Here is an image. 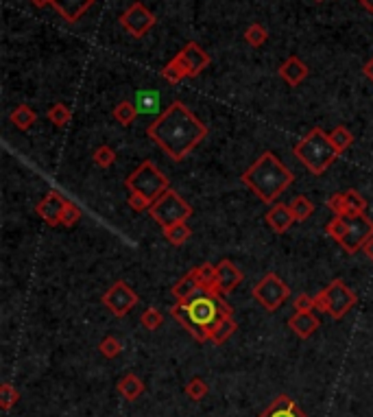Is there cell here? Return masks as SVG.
Masks as SVG:
<instances>
[{
    "label": "cell",
    "instance_id": "cell-28",
    "mask_svg": "<svg viewBox=\"0 0 373 417\" xmlns=\"http://www.w3.org/2000/svg\"><path fill=\"white\" fill-rule=\"evenodd\" d=\"M190 236H192V230L188 228V223H177V225H173V228H166L164 230V238L171 245H175V247L184 245Z\"/></svg>",
    "mask_w": 373,
    "mask_h": 417
},
{
    "label": "cell",
    "instance_id": "cell-44",
    "mask_svg": "<svg viewBox=\"0 0 373 417\" xmlns=\"http://www.w3.org/2000/svg\"><path fill=\"white\" fill-rule=\"evenodd\" d=\"M358 3H360V7H363V9H367L369 14H373V0H358Z\"/></svg>",
    "mask_w": 373,
    "mask_h": 417
},
{
    "label": "cell",
    "instance_id": "cell-17",
    "mask_svg": "<svg viewBox=\"0 0 373 417\" xmlns=\"http://www.w3.org/2000/svg\"><path fill=\"white\" fill-rule=\"evenodd\" d=\"M288 328L299 339H310L321 328V321L315 313H295L288 319Z\"/></svg>",
    "mask_w": 373,
    "mask_h": 417
},
{
    "label": "cell",
    "instance_id": "cell-37",
    "mask_svg": "<svg viewBox=\"0 0 373 417\" xmlns=\"http://www.w3.org/2000/svg\"><path fill=\"white\" fill-rule=\"evenodd\" d=\"M140 324H142V328H147V330H158L164 324V315L158 311V308H147V311H144L142 317H140Z\"/></svg>",
    "mask_w": 373,
    "mask_h": 417
},
{
    "label": "cell",
    "instance_id": "cell-33",
    "mask_svg": "<svg viewBox=\"0 0 373 417\" xmlns=\"http://www.w3.org/2000/svg\"><path fill=\"white\" fill-rule=\"evenodd\" d=\"M18 402H20V391L14 385L5 383L0 387V407H3V411H9L11 407H16Z\"/></svg>",
    "mask_w": 373,
    "mask_h": 417
},
{
    "label": "cell",
    "instance_id": "cell-8",
    "mask_svg": "<svg viewBox=\"0 0 373 417\" xmlns=\"http://www.w3.org/2000/svg\"><path fill=\"white\" fill-rule=\"evenodd\" d=\"M315 300L319 313H326L332 319L341 321L358 304V295L341 278H336L321 293L315 295Z\"/></svg>",
    "mask_w": 373,
    "mask_h": 417
},
{
    "label": "cell",
    "instance_id": "cell-26",
    "mask_svg": "<svg viewBox=\"0 0 373 417\" xmlns=\"http://www.w3.org/2000/svg\"><path fill=\"white\" fill-rule=\"evenodd\" d=\"M288 206H291V210H293V214H295V221H297V223L308 221V219L312 217V212H315V206H312V201H310L308 197H304V195H297Z\"/></svg>",
    "mask_w": 373,
    "mask_h": 417
},
{
    "label": "cell",
    "instance_id": "cell-24",
    "mask_svg": "<svg viewBox=\"0 0 373 417\" xmlns=\"http://www.w3.org/2000/svg\"><path fill=\"white\" fill-rule=\"evenodd\" d=\"M160 107V94L155 90H142L136 94V110L138 114H153Z\"/></svg>",
    "mask_w": 373,
    "mask_h": 417
},
{
    "label": "cell",
    "instance_id": "cell-30",
    "mask_svg": "<svg viewBox=\"0 0 373 417\" xmlns=\"http://www.w3.org/2000/svg\"><path fill=\"white\" fill-rule=\"evenodd\" d=\"M46 118L51 121L55 127H66L70 123V118H72V112H70V107L66 103H55L51 110H48Z\"/></svg>",
    "mask_w": 373,
    "mask_h": 417
},
{
    "label": "cell",
    "instance_id": "cell-15",
    "mask_svg": "<svg viewBox=\"0 0 373 417\" xmlns=\"http://www.w3.org/2000/svg\"><path fill=\"white\" fill-rule=\"evenodd\" d=\"M94 3L96 0H53V9L66 22L75 25V22H79L83 18V14H86L88 9L94 7Z\"/></svg>",
    "mask_w": 373,
    "mask_h": 417
},
{
    "label": "cell",
    "instance_id": "cell-42",
    "mask_svg": "<svg viewBox=\"0 0 373 417\" xmlns=\"http://www.w3.org/2000/svg\"><path fill=\"white\" fill-rule=\"evenodd\" d=\"M363 73H365V77L373 83V57L369 59V62L365 64V68H363Z\"/></svg>",
    "mask_w": 373,
    "mask_h": 417
},
{
    "label": "cell",
    "instance_id": "cell-40",
    "mask_svg": "<svg viewBox=\"0 0 373 417\" xmlns=\"http://www.w3.org/2000/svg\"><path fill=\"white\" fill-rule=\"evenodd\" d=\"M127 204H129L131 210H136V212H144V210L151 208V204H149L147 199L140 197V195H131V193H129V201H127Z\"/></svg>",
    "mask_w": 373,
    "mask_h": 417
},
{
    "label": "cell",
    "instance_id": "cell-29",
    "mask_svg": "<svg viewBox=\"0 0 373 417\" xmlns=\"http://www.w3.org/2000/svg\"><path fill=\"white\" fill-rule=\"evenodd\" d=\"M269 40V31L267 27H262L260 22H254V25H249L247 31H245V42L249 46H254V49H260L262 44H267Z\"/></svg>",
    "mask_w": 373,
    "mask_h": 417
},
{
    "label": "cell",
    "instance_id": "cell-3",
    "mask_svg": "<svg viewBox=\"0 0 373 417\" xmlns=\"http://www.w3.org/2000/svg\"><path fill=\"white\" fill-rule=\"evenodd\" d=\"M240 182H243L262 204L273 206L284 190L295 182V175L273 151H264L262 156L240 175Z\"/></svg>",
    "mask_w": 373,
    "mask_h": 417
},
{
    "label": "cell",
    "instance_id": "cell-39",
    "mask_svg": "<svg viewBox=\"0 0 373 417\" xmlns=\"http://www.w3.org/2000/svg\"><path fill=\"white\" fill-rule=\"evenodd\" d=\"M328 208L334 212V217H350L352 210L350 206H347V201L343 197V193H336L328 199Z\"/></svg>",
    "mask_w": 373,
    "mask_h": 417
},
{
    "label": "cell",
    "instance_id": "cell-35",
    "mask_svg": "<svg viewBox=\"0 0 373 417\" xmlns=\"http://www.w3.org/2000/svg\"><path fill=\"white\" fill-rule=\"evenodd\" d=\"M81 214L83 212L75 201H68L62 212V219H59V225H62V228H72V225H77L81 221Z\"/></svg>",
    "mask_w": 373,
    "mask_h": 417
},
{
    "label": "cell",
    "instance_id": "cell-25",
    "mask_svg": "<svg viewBox=\"0 0 373 417\" xmlns=\"http://www.w3.org/2000/svg\"><path fill=\"white\" fill-rule=\"evenodd\" d=\"M136 118H138L136 103H131V101H123V103H118V105L114 107V121H116L118 125L129 127V125H134Z\"/></svg>",
    "mask_w": 373,
    "mask_h": 417
},
{
    "label": "cell",
    "instance_id": "cell-12",
    "mask_svg": "<svg viewBox=\"0 0 373 417\" xmlns=\"http://www.w3.org/2000/svg\"><path fill=\"white\" fill-rule=\"evenodd\" d=\"M120 27L134 38H144L155 27V16L147 5H142L138 0V3H131L125 14L120 16Z\"/></svg>",
    "mask_w": 373,
    "mask_h": 417
},
{
    "label": "cell",
    "instance_id": "cell-20",
    "mask_svg": "<svg viewBox=\"0 0 373 417\" xmlns=\"http://www.w3.org/2000/svg\"><path fill=\"white\" fill-rule=\"evenodd\" d=\"M118 393L127 402H136L144 393V383L136 374H125L123 378L118 380Z\"/></svg>",
    "mask_w": 373,
    "mask_h": 417
},
{
    "label": "cell",
    "instance_id": "cell-4",
    "mask_svg": "<svg viewBox=\"0 0 373 417\" xmlns=\"http://www.w3.org/2000/svg\"><path fill=\"white\" fill-rule=\"evenodd\" d=\"M293 153L312 175H323L341 156V153L334 149L330 134H326L321 127L310 129L293 147Z\"/></svg>",
    "mask_w": 373,
    "mask_h": 417
},
{
    "label": "cell",
    "instance_id": "cell-45",
    "mask_svg": "<svg viewBox=\"0 0 373 417\" xmlns=\"http://www.w3.org/2000/svg\"><path fill=\"white\" fill-rule=\"evenodd\" d=\"M315 3H323V0H315Z\"/></svg>",
    "mask_w": 373,
    "mask_h": 417
},
{
    "label": "cell",
    "instance_id": "cell-5",
    "mask_svg": "<svg viewBox=\"0 0 373 417\" xmlns=\"http://www.w3.org/2000/svg\"><path fill=\"white\" fill-rule=\"evenodd\" d=\"M328 236H332L347 254L363 252L365 243L373 236V221L367 214H350V217H334L326 225Z\"/></svg>",
    "mask_w": 373,
    "mask_h": 417
},
{
    "label": "cell",
    "instance_id": "cell-1",
    "mask_svg": "<svg viewBox=\"0 0 373 417\" xmlns=\"http://www.w3.org/2000/svg\"><path fill=\"white\" fill-rule=\"evenodd\" d=\"M147 136L173 162H184L208 138V127L182 101H173L147 127Z\"/></svg>",
    "mask_w": 373,
    "mask_h": 417
},
{
    "label": "cell",
    "instance_id": "cell-23",
    "mask_svg": "<svg viewBox=\"0 0 373 417\" xmlns=\"http://www.w3.org/2000/svg\"><path fill=\"white\" fill-rule=\"evenodd\" d=\"M236 330H238V324L234 321V317H223L219 324L214 326V330L210 332V341L214 345H223L225 341H230L234 337Z\"/></svg>",
    "mask_w": 373,
    "mask_h": 417
},
{
    "label": "cell",
    "instance_id": "cell-19",
    "mask_svg": "<svg viewBox=\"0 0 373 417\" xmlns=\"http://www.w3.org/2000/svg\"><path fill=\"white\" fill-rule=\"evenodd\" d=\"M258 417H308V415L297 407V404L293 402V398L278 396L269 404V409L264 413H260Z\"/></svg>",
    "mask_w": 373,
    "mask_h": 417
},
{
    "label": "cell",
    "instance_id": "cell-41",
    "mask_svg": "<svg viewBox=\"0 0 373 417\" xmlns=\"http://www.w3.org/2000/svg\"><path fill=\"white\" fill-rule=\"evenodd\" d=\"M363 252H365V256L373 262V236L369 238V241L365 243V247H363Z\"/></svg>",
    "mask_w": 373,
    "mask_h": 417
},
{
    "label": "cell",
    "instance_id": "cell-36",
    "mask_svg": "<svg viewBox=\"0 0 373 417\" xmlns=\"http://www.w3.org/2000/svg\"><path fill=\"white\" fill-rule=\"evenodd\" d=\"M99 352L105 356V359H116V356L123 352V343H120L114 335H110L99 343Z\"/></svg>",
    "mask_w": 373,
    "mask_h": 417
},
{
    "label": "cell",
    "instance_id": "cell-34",
    "mask_svg": "<svg viewBox=\"0 0 373 417\" xmlns=\"http://www.w3.org/2000/svg\"><path fill=\"white\" fill-rule=\"evenodd\" d=\"M92 158H94L96 166H101V169H110V166H114V162H116V151L110 145H101L94 151Z\"/></svg>",
    "mask_w": 373,
    "mask_h": 417
},
{
    "label": "cell",
    "instance_id": "cell-27",
    "mask_svg": "<svg viewBox=\"0 0 373 417\" xmlns=\"http://www.w3.org/2000/svg\"><path fill=\"white\" fill-rule=\"evenodd\" d=\"M330 138H332V145H334V149L339 151V153H345L347 149L352 147V142H354L352 131L347 129L345 125L334 127V129H332V134H330Z\"/></svg>",
    "mask_w": 373,
    "mask_h": 417
},
{
    "label": "cell",
    "instance_id": "cell-10",
    "mask_svg": "<svg viewBox=\"0 0 373 417\" xmlns=\"http://www.w3.org/2000/svg\"><path fill=\"white\" fill-rule=\"evenodd\" d=\"M251 295H254V300L264 308V311L275 313V311H280V306H284L288 297H291V289H288V284L278 276V273H267V276H262V280L254 287Z\"/></svg>",
    "mask_w": 373,
    "mask_h": 417
},
{
    "label": "cell",
    "instance_id": "cell-18",
    "mask_svg": "<svg viewBox=\"0 0 373 417\" xmlns=\"http://www.w3.org/2000/svg\"><path fill=\"white\" fill-rule=\"evenodd\" d=\"M278 73H280V77L288 83V86H291V88H297L299 83H304V81L308 79V73H310V70H308V66L302 62V59L295 57V55H291V57H288L286 62L280 66Z\"/></svg>",
    "mask_w": 373,
    "mask_h": 417
},
{
    "label": "cell",
    "instance_id": "cell-2",
    "mask_svg": "<svg viewBox=\"0 0 373 417\" xmlns=\"http://www.w3.org/2000/svg\"><path fill=\"white\" fill-rule=\"evenodd\" d=\"M232 315L234 311L232 306L227 304L223 293L208 291L203 287H199L188 300L175 302L171 306V317L179 321V324L188 330V335L199 343L210 341V332L214 330V326L219 324L223 317H232Z\"/></svg>",
    "mask_w": 373,
    "mask_h": 417
},
{
    "label": "cell",
    "instance_id": "cell-22",
    "mask_svg": "<svg viewBox=\"0 0 373 417\" xmlns=\"http://www.w3.org/2000/svg\"><path fill=\"white\" fill-rule=\"evenodd\" d=\"M9 121L14 123L16 129H20V131H29V129L35 125V121H38V114L33 112V107H31V105H18L16 110L11 112Z\"/></svg>",
    "mask_w": 373,
    "mask_h": 417
},
{
    "label": "cell",
    "instance_id": "cell-21",
    "mask_svg": "<svg viewBox=\"0 0 373 417\" xmlns=\"http://www.w3.org/2000/svg\"><path fill=\"white\" fill-rule=\"evenodd\" d=\"M201 287L199 284V278H197V271L192 269L188 271L186 276L179 280L175 287H173V297H175V302H182V300H188V297L195 293L197 289Z\"/></svg>",
    "mask_w": 373,
    "mask_h": 417
},
{
    "label": "cell",
    "instance_id": "cell-7",
    "mask_svg": "<svg viewBox=\"0 0 373 417\" xmlns=\"http://www.w3.org/2000/svg\"><path fill=\"white\" fill-rule=\"evenodd\" d=\"M125 186L131 195H140L147 199L149 204H153V201H158L166 190L171 188V182H168V177L151 160H144L125 180Z\"/></svg>",
    "mask_w": 373,
    "mask_h": 417
},
{
    "label": "cell",
    "instance_id": "cell-14",
    "mask_svg": "<svg viewBox=\"0 0 373 417\" xmlns=\"http://www.w3.org/2000/svg\"><path fill=\"white\" fill-rule=\"evenodd\" d=\"M243 280H245L243 271H240L232 260H221L219 265H216V289H219V293L223 295L232 293Z\"/></svg>",
    "mask_w": 373,
    "mask_h": 417
},
{
    "label": "cell",
    "instance_id": "cell-38",
    "mask_svg": "<svg viewBox=\"0 0 373 417\" xmlns=\"http://www.w3.org/2000/svg\"><path fill=\"white\" fill-rule=\"evenodd\" d=\"M295 313H315L317 311V300L308 293H299L293 300Z\"/></svg>",
    "mask_w": 373,
    "mask_h": 417
},
{
    "label": "cell",
    "instance_id": "cell-31",
    "mask_svg": "<svg viewBox=\"0 0 373 417\" xmlns=\"http://www.w3.org/2000/svg\"><path fill=\"white\" fill-rule=\"evenodd\" d=\"M186 396L192 400V402H201L203 398H206L208 396V391H210V387H208V383H206V380H203V378H192L190 380V383L186 385Z\"/></svg>",
    "mask_w": 373,
    "mask_h": 417
},
{
    "label": "cell",
    "instance_id": "cell-43",
    "mask_svg": "<svg viewBox=\"0 0 373 417\" xmlns=\"http://www.w3.org/2000/svg\"><path fill=\"white\" fill-rule=\"evenodd\" d=\"M31 5H35L38 9H44L48 5H53V0H31Z\"/></svg>",
    "mask_w": 373,
    "mask_h": 417
},
{
    "label": "cell",
    "instance_id": "cell-9",
    "mask_svg": "<svg viewBox=\"0 0 373 417\" xmlns=\"http://www.w3.org/2000/svg\"><path fill=\"white\" fill-rule=\"evenodd\" d=\"M147 212L151 214V219L158 223L162 230L173 228V225H177V223H186L192 217L190 204L179 193H175L173 188H168L158 201H153Z\"/></svg>",
    "mask_w": 373,
    "mask_h": 417
},
{
    "label": "cell",
    "instance_id": "cell-11",
    "mask_svg": "<svg viewBox=\"0 0 373 417\" xmlns=\"http://www.w3.org/2000/svg\"><path fill=\"white\" fill-rule=\"evenodd\" d=\"M138 300H140L138 293L131 289L125 280H116L112 287L103 293V297H101L103 306H105L107 311H110L114 317H118V319L125 317V315H129V311L138 304Z\"/></svg>",
    "mask_w": 373,
    "mask_h": 417
},
{
    "label": "cell",
    "instance_id": "cell-32",
    "mask_svg": "<svg viewBox=\"0 0 373 417\" xmlns=\"http://www.w3.org/2000/svg\"><path fill=\"white\" fill-rule=\"evenodd\" d=\"M343 197H345V201H347V206H350L352 214H365V212H367V199L360 195L356 188L343 190Z\"/></svg>",
    "mask_w": 373,
    "mask_h": 417
},
{
    "label": "cell",
    "instance_id": "cell-16",
    "mask_svg": "<svg viewBox=\"0 0 373 417\" xmlns=\"http://www.w3.org/2000/svg\"><path fill=\"white\" fill-rule=\"evenodd\" d=\"M267 223L275 234H286L293 228V223H297V221H295V214L288 204H273L271 210L267 212Z\"/></svg>",
    "mask_w": 373,
    "mask_h": 417
},
{
    "label": "cell",
    "instance_id": "cell-13",
    "mask_svg": "<svg viewBox=\"0 0 373 417\" xmlns=\"http://www.w3.org/2000/svg\"><path fill=\"white\" fill-rule=\"evenodd\" d=\"M68 204V199H64L62 193H57V190H51V193H46V197L40 201L38 206H35V212H38V217L48 223L51 228H57L59 225V219H62V212Z\"/></svg>",
    "mask_w": 373,
    "mask_h": 417
},
{
    "label": "cell",
    "instance_id": "cell-6",
    "mask_svg": "<svg viewBox=\"0 0 373 417\" xmlns=\"http://www.w3.org/2000/svg\"><path fill=\"white\" fill-rule=\"evenodd\" d=\"M210 55L201 49L197 42H188L182 51H179L171 62L162 68V77L168 83H179L182 79H195L203 70L210 66Z\"/></svg>",
    "mask_w": 373,
    "mask_h": 417
}]
</instances>
